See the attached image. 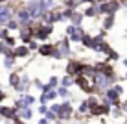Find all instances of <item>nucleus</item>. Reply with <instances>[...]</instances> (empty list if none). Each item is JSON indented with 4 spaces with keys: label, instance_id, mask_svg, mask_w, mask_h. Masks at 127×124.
I'll list each match as a JSON object with an SVG mask.
<instances>
[{
    "label": "nucleus",
    "instance_id": "4468645a",
    "mask_svg": "<svg viewBox=\"0 0 127 124\" xmlns=\"http://www.w3.org/2000/svg\"><path fill=\"white\" fill-rule=\"evenodd\" d=\"M4 69L6 70H15V65H17V59L11 56H4V61H2Z\"/></svg>",
    "mask_w": 127,
    "mask_h": 124
},
{
    "label": "nucleus",
    "instance_id": "393cba45",
    "mask_svg": "<svg viewBox=\"0 0 127 124\" xmlns=\"http://www.w3.org/2000/svg\"><path fill=\"white\" fill-rule=\"evenodd\" d=\"M33 87H37V89H42V82H41L39 78H35V80H33Z\"/></svg>",
    "mask_w": 127,
    "mask_h": 124
},
{
    "label": "nucleus",
    "instance_id": "1a4fd4ad",
    "mask_svg": "<svg viewBox=\"0 0 127 124\" xmlns=\"http://www.w3.org/2000/svg\"><path fill=\"white\" fill-rule=\"evenodd\" d=\"M114 22H116V15H103L101 17V30H105V32L112 30Z\"/></svg>",
    "mask_w": 127,
    "mask_h": 124
},
{
    "label": "nucleus",
    "instance_id": "412c9836",
    "mask_svg": "<svg viewBox=\"0 0 127 124\" xmlns=\"http://www.w3.org/2000/svg\"><path fill=\"white\" fill-rule=\"evenodd\" d=\"M4 41H6V43H7V45H9L11 48H15L17 45H19V39H17L15 35H9V37H7V39H4Z\"/></svg>",
    "mask_w": 127,
    "mask_h": 124
},
{
    "label": "nucleus",
    "instance_id": "ddd939ff",
    "mask_svg": "<svg viewBox=\"0 0 127 124\" xmlns=\"http://www.w3.org/2000/svg\"><path fill=\"white\" fill-rule=\"evenodd\" d=\"M0 56H11V57H15V56H13V48L7 45L4 39H0Z\"/></svg>",
    "mask_w": 127,
    "mask_h": 124
},
{
    "label": "nucleus",
    "instance_id": "f257e3e1",
    "mask_svg": "<svg viewBox=\"0 0 127 124\" xmlns=\"http://www.w3.org/2000/svg\"><path fill=\"white\" fill-rule=\"evenodd\" d=\"M85 33H87V32L81 28V26H74V24H68L66 30H64V35H66L72 43H81V37H83Z\"/></svg>",
    "mask_w": 127,
    "mask_h": 124
},
{
    "label": "nucleus",
    "instance_id": "39448f33",
    "mask_svg": "<svg viewBox=\"0 0 127 124\" xmlns=\"http://www.w3.org/2000/svg\"><path fill=\"white\" fill-rule=\"evenodd\" d=\"M33 87V80L28 76V74H22V80H20V85L17 87V93L22 95V93H28L30 89Z\"/></svg>",
    "mask_w": 127,
    "mask_h": 124
},
{
    "label": "nucleus",
    "instance_id": "4be33fe9",
    "mask_svg": "<svg viewBox=\"0 0 127 124\" xmlns=\"http://www.w3.org/2000/svg\"><path fill=\"white\" fill-rule=\"evenodd\" d=\"M44 117H46V119H48V121H50V122L57 121V113H55V111H52V109H48V113L44 115Z\"/></svg>",
    "mask_w": 127,
    "mask_h": 124
},
{
    "label": "nucleus",
    "instance_id": "b1692460",
    "mask_svg": "<svg viewBox=\"0 0 127 124\" xmlns=\"http://www.w3.org/2000/svg\"><path fill=\"white\" fill-rule=\"evenodd\" d=\"M6 100H7V93L0 89V104H4V102H6Z\"/></svg>",
    "mask_w": 127,
    "mask_h": 124
},
{
    "label": "nucleus",
    "instance_id": "bb28decb",
    "mask_svg": "<svg viewBox=\"0 0 127 124\" xmlns=\"http://www.w3.org/2000/svg\"><path fill=\"white\" fill-rule=\"evenodd\" d=\"M124 78H125V80H127V70H125V76H124Z\"/></svg>",
    "mask_w": 127,
    "mask_h": 124
},
{
    "label": "nucleus",
    "instance_id": "2eb2a0df",
    "mask_svg": "<svg viewBox=\"0 0 127 124\" xmlns=\"http://www.w3.org/2000/svg\"><path fill=\"white\" fill-rule=\"evenodd\" d=\"M61 85H64V87H72V85H76V76H70V74L63 76V78H61Z\"/></svg>",
    "mask_w": 127,
    "mask_h": 124
},
{
    "label": "nucleus",
    "instance_id": "5701e85b",
    "mask_svg": "<svg viewBox=\"0 0 127 124\" xmlns=\"http://www.w3.org/2000/svg\"><path fill=\"white\" fill-rule=\"evenodd\" d=\"M48 109H50V106H48V104H41V106L37 108V111H39V115H46Z\"/></svg>",
    "mask_w": 127,
    "mask_h": 124
},
{
    "label": "nucleus",
    "instance_id": "9d476101",
    "mask_svg": "<svg viewBox=\"0 0 127 124\" xmlns=\"http://www.w3.org/2000/svg\"><path fill=\"white\" fill-rule=\"evenodd\" d=\"M83 15H85V19H96V17H99L98 4H89V6L83 9Z\"/></svg>",
    "mask_w": 127,
    "mask_h": 124
},
{
    "label": "nucleus",
    "instance_id": "dca6fc26",
    "mask_svg": "<svg viewBox=\"0 0 127 124\" xmlns=\"http://www.w3.org/2000/svg\"><path fill=\"white\" fill-rule=\"evenodd\" d=\"M20 98H22V102L26 106H33L35 102H37V98H35L33 95H30V93H22V95H20Z\"/></svg>",
    "mask_w": 127,
    "mask_h": 124
},
{
    "label": "nucleus",
    "instance_id": "f3484780",
    "mask_svg": "<svg viewBox=\"0 0 127 124\" xmlns=\"http://www.w3.org/2000/svg\"><path fill=\"white\" fill-rule=\"evenodd\" d=\"M6 26H7L9 30H11V32H19V30H20V22H19V20L15 19V17L7 20V24H6Z\"/></svg>",
    "mask_w": 127,
    "mask_h": 124
},
{
    "label": "nucleus",
    "instance_id": "423d86ee",
    "mask_svg": "<svg viewBox=\"0 0 127 124\" xmlns=\"http://www.w3.org/2000/svg\"><path fill=\"white\" fill-rule=\"evenodd\" d=\"M17 115V109L13 106H6V104H0V117L4 121H11L13 117Z\"/></svg>",
    "mask_w": 127,
    "mask_h": 124
},
{
    "label": "nucleus",
    "instance_id": "aec40b11",
    "mask_svg": "<svg viewBox=\"0 0 127 124\" xmlns=\"http://www.w3.org/2000/svg\"><path fill=\"white\" fill-rule=\"evenodd\" d=\"M48 83H50L52 87H59V85H61V78H59V76H55V74H54V76H50V80H48Z\"/></svg>",
    "mask_w": 127,
    "mask_h": 124
},
{
    "label": "nucleus",
    "instance_id": "0eeeda50",
    "mask_svg": "<svg viewBox=\"0 0 127 124\" xmlns=\"http://www.w3.org/2000/svg\"><path fill=\"white\" fill-rule=\"evenodd\" d=\"M54 48H55V43H41V46H39V54H41L42 57H52V54H54Z\"/></svg>",
    "mask_w": 127,
    "mask_h": 124
},
{
    "label": "nucleus",
    "instance_id": "20e7f679",
    "mask_svg": "<svg viewBox=\"0 0 127 124\" xmlns=\"http://www.w3.org/2000/svg\"><path fill=\"white\" fill-rule=\"evenodd\" d=\"M30 54H32V50L28 48V45H24V43H20V45H17L15 48H13V56H15L17 61L20 59H28Z\"/></svg>",
    "mask_w": 127,
    "mask_h": 124
},
{
    "label": "nucleus",
    "instance_id": "f03ea898",
    "mask_svg": "<svg viewBox=\"0 0 127 124\" xmlns=\"http://www.w3.org/2000/svg\"><path fill=\"white\" fill-rule=\"evenodd\" d=\"M83 67H85V61L83 59H70L66 63V67H64V70L70 76H79L83 72Z\"/></svg>",
    "mask_w": 127,
    "mask_h": 124
},
{
    "label": "nucleus",
    "instance_id": "9b49d317",
    "mask_svg": "<svg viewBox=\"0 0 127 124\" xmlns=\"http://www.w3.org/2000/svg\"><path fill=\"white\" fill-rule=\"evenodd\" d=\"M68 20H70V24H74V26H81L83 20H85V15H83V11H77V9H76Z\"/></svg>",
    "mask_w": 127,
    "mask_h": 124
},
{
    "label": "nucleus",
    "instance_id": "6e6552de",
    "mask_svg": "<svg viewBox=\"0 0 127 124\" xmlns=\"http://www.w3.org/2000/svg\"><path fill=\"white\" fill-rule=\"evenodd\" d=\"M20 80H22V74L17 72V70H9V76H7V83L17 91V87L20 85Z\"/></svg>",
    "mask_w": 127,
    "mask_h": 124
},
{
    "label": "nucleus",
    "instance_id": "a211bd4d",
    "mask_svg": "<svg viewBox=\"0 0 127 124\" xmlns=\"http://www.w3.org/2000/svg\"><path fill=\"white\" fill-rule=\"evenodd\" d=\"M57 95L61 96V98H68V96H70V87L59 85V87H57Z\"/></svg>",
    "mask_w": 127,
    "mask_h": 124
},
{
    "label": "nucleus",
    "instance_id": "a878e982",
    "mask_svg": "<svg viewBox=\"0 0 127 124\" xmlns=\"http://www.w3.org/2000/svg\"><path fill=\"white\" fill-rule=\"evenodd\" d=\"M37 124H50V121H48V119L44 117V115H41V121H39Z\"/></svg>",
    "mask_w": 127,
    "mask_h": 124
},
{
    "label": "nucleus",
    "instance_id": "7ed1b4c3",
    "mask_svg": "<svg viewBox=\"0 0 127 124\" xmlns=\"http://www.w3.org/2000/svg\"><path fill=\"white\" fill-rule=\"evenodd\" d=\"M15 19L20 22V26H30V24L33 22V15H32L28 9H26V6H20L19 9H17Z\"/></svg>",
    "mask_w": 127,
    "mask_h": 124
},
{
    "label": "nucleus",
    "instance_id": "6ab92c4d",
    "mask_svg": "<svg viewBox=\"0 0 127 124\" xmlns=\"http://www.w3.org/2000/svg\"><path fill=\"white\" fill-rule=\"evenodd\" d=\"M39 46H41V43H39L35 37L32 39V41H28V48H30L32 52H37V50H39Z\"/></svg>",
    "mask_w": 127,
    "mask_h": 124
},
{
    "label": "nucleus",
    "instance_id": "f8f14e48",
    "mask_svg": "<svg viewBox=\"0 0 127 124\" xmlns=\"http://www.w3.org/2000/svg\"><path fill=\"white\" fill-rule=\"evenodd\" d=\"M19 117L22 119V121H26V122L32 121V119H33V109H32V106H24V108L19 111Z\"/></svg>",
    "mask_w": 127,
    "mask_h": 124
}]
</instances>
